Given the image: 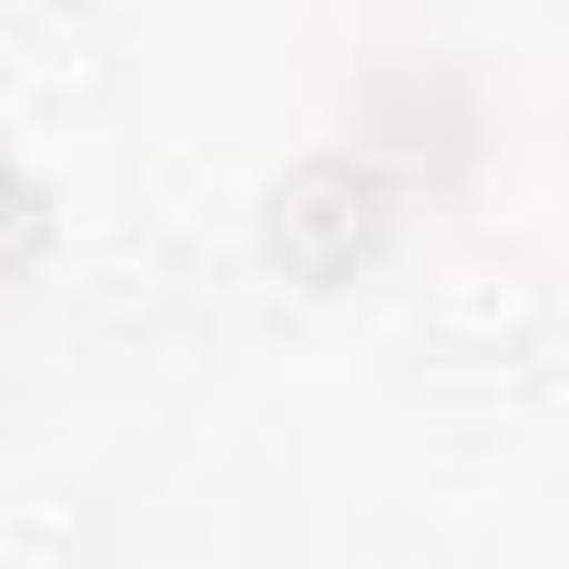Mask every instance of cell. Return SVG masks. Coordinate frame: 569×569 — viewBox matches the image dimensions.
Here are the masks:
<instances>
[{
    "mask_svg": "<svg viewBox=\"0 0 569 569\" xmlns=\"http://www.w3.org/2000/svg\"><path fill=\"white\" fill-rule=\"evenodd\" d=\"M373 178L356 169V160H302L284 187H276V204H267V231H276V249L302 267V276H338L365 240H373Z\"/></svg>",
    "mask_w": 569,
    "mask_h": 569,
    "instance_id": "6da1fadb",
    "label": "cell"
},
{
    "mask_svg": "<svg viewBox=\"0 0 569 569\" xmlns=\"http://www.w3.org/2000/svg\"><path fill=\"white\" fill-rule=\"evenodd\" d=\"M36 222H44V196L27 187V169H18V160H0V249H9V240H27Z\"/></svg>",
    "mask_w": 569,
    "mask_h": 569,
    "instance_id": "7a4b0ae2",
    "label": "cell"
}]
</instances>
